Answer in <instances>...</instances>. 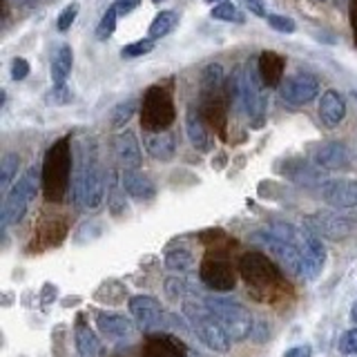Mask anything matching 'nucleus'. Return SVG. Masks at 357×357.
<instances>
[{"mask_svg":"<svg viewBox=\"0 0 357 357\" xmlns=\"http://www.w3.org/2000/svg\"><path fill=\"white\" fill-rule=\"evenodd\" d=\"M206 3H215V0H206Z\"/></svg>","mask_w":357,"mask_h":357,"instance_id":"09e8293b","label":"nucleus"},{"mask_svg":"<svg viewBox=\"0 0 357 357\" xmlns=\"http://www.w3.org/2000/svg\"><path fill=\"white\" fill-rule=\"evenodd\" d=\"M139 3H141V0H116L114 7H116L119 14H130L132 9L139 7Z\"/></svg>","mask_w":357,"mask_h":357,"instance_id":"37998d69","label":"nucleus"},{"mask_svg":"<svg viewBox=\"0 0 357 357\" xmlns=\"http://www.w3.org/2000/svg\"><path fill=\"white\" fill-rule=\"evenodd\" d=\"M74 96L72 92L67 89V85H54L52 87V92L47 94V103H54V105H65V103H70Z\"/></svg>","mask_w":357,"mask_h":357,"instance_id":"58836bf2","label":"nucleus"},{"mask_svg":"<svg viewBox=\"0 0 357 357\" xmlns=\"http://www.w3.org/2000/svg\"><path fill=\"white\" fill-rule=\"evenodd\" d=\"M78 16V3H72V5H67L61 14H59V20H56V27H59V31H67L72 25H74V20Z\"/></svg>","mask_w":357,"mask_h":357,"instance_id":"4c0bfd02","label":"nucleus"},{"mask_svg":"<svg viewBox=\"0 0 357 357\" xmlns=\"http://www.w3.org/2000/svg\"><path fill=\"white\" fill-rule=\"evenodd\" d=\"M121 183H123V190H126V192H128L132 199L148 201V199H154V195H156L154 183L150 181L148 176H143V174L137 172V170H123V174H121Z\"/></svg>","mask_w":357,"mask_h":357,"instance_id":"393cba45","label":"nucleus"},{"mask_svg":"<svg viewBox=\"0 0 357 357\" xmlns=\"http://www.w3.org/2000/svg\"><path fill=\"white\" fill-rule=\"evenodd\" d=\"M176 20H178L176 11H172V9L159 11V14L154 16V20H152L150 29H148V36H150L152 40L167 36V33H170V31L176 27Z\"/></svg>","mask_w":357,"mask_h":357,"instance_id":"c85d7f7f","label":"nucleus"},{"mask_svg":"<svg viewBox=\"0 0 357 357\" xmlns=\"http://www.w3.org/2000/svg\"><path fill=\"white\" fill-rule=\"evenodd\" d=\"M152 3H161V0H152Z\"/></svg>","mask_w":357,"mask_h":357,"instance_id":"de8ad7c7","label":"nucleus"},{"mask_svg":"<svg viewBox=\"0 0 357 357\" xmlns=\"http://www.w3.org/2000/svg\"><path fill=\"white\" fill-rule=\"evenodd\" d=\"M284 67H286L284 56L277 52H264L259 56V61H257V70H259V76L266 87H277L282 83Z\"/></svg>","mask_w":357,"mask_h":357,"instance_id":"4be33fe9","label":"nucleus"},{"mask_svg":"<svg viewBox=\"0 0 357 357\" xmlns=\"http://www.w3.org/2000/svg\"><path fill=\"white\" fill-rule=\"evenodd\" d=\"M308 226L315 230V234H321L326 239H346L351 237L357 228V221L353 217L340 215V212H317L308 219Z\"/></svg>","mask_w":357,"mask_h":357,"instance_id":"1a4fd4ad","label":"nucleus"},{"mask_svg":"<svg viewBox=\"0 0 357 357\" xmlns=\"http://www.w3.org/2000/svg\"><path fill=\"white\" fill-rule=\"evenodd\" d=\"M346 116V100L342 98L340 92L328 89L321 94L319 100V119L326 128H337Z\"/></svg>","mask_w":357,"mask_h":357,"instance_id":"f3484780","label":"nucleus"},{"mask_svg":"<svg viewBox=\"0 0 357 357\" xmlns=\"http://www.w3.org/2000/svg\"><path fill=\"white\" fill-rule=\"evenodd\" d=\"M109 190H112V197L107 199L109 201V206H112V212L114 215H119L121 212V206L126 204V199H123L121 195H119V188H123V183H119V174L116 172H109Z\"/></svg>","mask_w":357,"mask_h":357,"instance_id":"e433bc0d","label":"nucleus"},{"mask_svg":"<svg viewBox=\"0 0 357 357\" xmlns=\"http://www.w3.org/2000/svg\"><path fill=\"white\" fill-rule=\"evenodd\" d=\"M264 81L259 76V70L255 65L237 67L228 81V96L234 98L245 109L252 128H261L264 114H266V94H264Z\"/></svg>","mask_w":357,"mask_h":357,"instance_id":"f257e3e1","label":"nucleus"},{"mask_svg":"<svg viewBox=\"0 0 357 357\" xmlns=\"http://www.w3.org/2000/svg\"><path fill=\"white\" fill-rule=\"evenodd\" d=\"M114 150H116L119 163L126 167V170H137V167L141 165V148H139L137 134L134 132H130V130L121 132L116 137Z\"/></svg>","mask_w":357,"mask_h":357,"instance_id":"a211bd4d","label":"nucleus"},{"mask_svg":"<svg viewBox=\"0 0 357 357\" xmlns=\"http://www.w3.org/2000/svg\"><path fill=\"white\" fill-rule=\"evenodd\" d=\"M206 306L210 308L212 315L219 319L221 328L226 331L230 342H241L250 335L252 331L250 310L243 304H239V301L226 299V297H208Z\"/></svg>","mask_w":357,"mask_h":357,"instance_id":"20e7f679","label":"nucleus"},{"mask_svg":"<svg viewBox=\"0 0 357 357\" xmlns=\"http://www.w3.org/2000/svg\"><path fill=\"white\" fill-rule=\"evenodd\" d=\"M116 20H119V11H116L114 5H112V7H107V11H105L103 18H100V22H98L96 38L98 40H107L112 33H114V29H116Z\"/></svg>","mask_w":357,"mask_h":357,"instance_id":"72a5a7b5","label":"nucleus"},{"mask_svg":"<svg viewBox=\"0 0 357 357\" xmlns=\"http://www.w3.org/2000/svg\"><path fill=\"white\" fill-rule=\"evenodd\" d=\"M174 100L170 89L163 85H152L143 96L141 126L148 132H165L174 123Z\"/></svg>","mask_w":357,"mask_h":357,"instance_id":"39448f33","label":"nucleus"},{"mask_svg":"<svg viewBox=\"0 0 357 357\" xmlns=\"http://www.w3.org/2000/svg\"><path fill=\"white\" fill-rule=\"evenodd\" d=\"M183 312L190 321V326H192L195 335L204 342L208 349L217 351V353H228L230 351V337L226 335V331L221 328L219 319L212 315L210 308L204 304H197V301H188L183 306Z\"/></svg>","mask_w":357,"mask_h":357,"instance_id":"7ed1b4c3","label":"nucleus"},{"mask_svg":"<svg viewBox=\"0 0 357 357\" xmlns=\"http://www.w3.org/2000/svg\"><path fill=\"white\" fill-rule=\"evenodd\" d=\"M29 74V63L25 59H14L11 61V78L14 81H22Z\"/></svg>","mask_w":357,"mask_h":357,"instance_id":"ea45409f","label":"nucleus"},{"mask_svg":"<svg viewBox=\"0 0 357 357\" xmlns=\"http://www.w3.org/2000/svg\"><path fill=\"white\" fill-rule=\"evenodd\" d=\"M130 312L132 317L137 319L139 328L143 333H154L161 331L165 326V312L159 306V301L145 295H137L130 299Z\"/></svg>","mask_w":357,"mask_h":357,"instance_id":"9b49d317","label":"nucleus"},{"mask_svg":"<svg viewBox=\"0 0 357 357\" xmlns=\"http://www.w3.org/2000/svg\"><path fill=\"white\" fill-rule=\"evenodd\" d=\"M255 241L261 243L286 273H290V275L301 273V250L295 243L279 239V237H275V234H268V237H264V234H255Z\"/></svg>","mask_w":357,"mask_h":357,"instance_id":"9d476101","label":"nucleus"},{"mask_svg":"<svg viewBox=\"0 0 357 357\" xmlns=\"http://www.w3.org/2000/svg\"><path fill=\"white\" fill-rule=\"evenodd\" d=\"M351 27H353V36L357 45V0H351Z\"/></svg>","mask_w":357,"mask_h":357,"instance_id":"a18cd8bd","label":"nucleus"},{"mask_svg":"<svg viewBox=\"0 0 357 357\" xmlns=\"http://www.w3.org/2000/svg\"><path fill=\"white\" fill-rule=\"evenodd\" d=\"M72 195H74L76 206L81 210H96L103 204L105 183L94 161L78 163L74 178H72Z\"/></svg>","mask_w":357,"mask_h":357,"instance_id":"423d86ee","label":"nucleus"},{"mask_svg":"<svg viewBox=\"0 0 357 357\" xmlns=\"http://www.w3.org/2000/svg\"><path fill=\"white\" fill-rule=\"evenodd\" d=\"M139 107V100L137 98H128V100H123V103H119L114 109H112V128H126L130 119L134 116V112H137Z\"/></svg>","mask_w":357,"mask_h":357,"instance_id":"c756f323","label":"nucleus"},{"mask_svg":"<svg viewBox=\"0 0 357 357\" xmlns=\"http://www.w3.org/2000/svg\"><path fill=\"white\" fill-rule=\"evenodd\" d=\"M351 317H353V321L357 324V301H355V306H353V312H351Z\"/></svg>","mask_w":357,"mask_h":357,"instance_id":"49530a36","label":"nucleus"},{"mask_svg":"<svg viewBox=\"0 0 357 357\" xmlns=\"http://www.w3.org/2000/svg\"><path fill=\"white\" fill-rule=\"evenodd\" d=\"M201 116L212 130H217L221 137L226 132V96L223 92L201 94Z\"/></svg>","mask_w":357,"mask_h":357,"instance_id":"2eb2a0df","label":"nucleus"},{"mask_svg":"<svg viewBox=\"0 0 357 357\" xmlns=\"http://www.w3.org/2000/svg\"><path fill=\"white\" fill-rule=\"evenodd\" d=\"M319 94V81L312 74H297L288 78L282 87V98L288 105H308Z\"/></svg>","mask_w":357,"mask_h":357,"instance_id":"ddd939ff","label":"nucleus"},{"mask_svg":"<svg viewBox=\"0 0 357 357\" xmlns=\"http://www.w3.org/2000/svg\"><path fill=\"white\" fill-rule=\"evenodd\" d=\"M340 349L346 355H357V328H353V331H349V333L344 335Z\"/></svg>","mask_w":357,"mask_h":357,"instance_id":"a19ab883","label":"nucleus"},{"mask_svg":"<svg viewBox=\"0 0 357 357\" xmlns=\"http://www.w3.org/2000/svg\"><path fill=\"white\" fill-rule=\"evenodd\" d=\"M312 351H310V346H295V349H288L284 357H310Z\"/></svg>","mask_w":357,"mask_h":357,"instance_id":"c03bdc74","label":"nucleus"},{"mask_svg":"<svg viewBox=\"0 0 357 357\" xmlns=\"http://www.w3.org/2000/svg\"><path fill=\"white\" fill-rule=\"evenodd\" d=\"M70 167H72V152H70V139L56 141L45 154L43 161V192L50 204H59L67 192V183H70Z\"/></svg>","mask_w":357,"mask_h":357,"instance_id":"f03ea898","label":"nucleus"},{"mask_svg":"<svg viewBox=\"0 0 357 357\" xmlns=\"http://www.w3.org/2000/svg\"><path fill=\"white\" fill-rule=\"evenodd\" d=\"M74 340H76V349L81 353V357H98L100 355V344L94 331L83 321V317H78L76 328H74Z\"/></svg>","mask_w":357,"mask_h":357,"instance_id":"a878e982","label":"nucleus"},{"mask_svg":"<svg viewBox=\"0 0 357 357\" xmlns=\"http://www.w3.org/2000/svg\"><path fill=\"white\" fill-rule=\"evenodd\" d=\"M36 188H38V174L31 167V170H27L25 174H22V178L14 188H11V192L5 199L3 221H0V223H3V230L7 226H11V223H18L22 217H25L29 201L36 197Z\"/></svg>","mask_w":357,"mask_h":357,"instance_id":"0eeeda50","label":"nucleus"},{"mask_svg":"<svg viewBox=\"0 0 357 357\" xmlns=\"http://www.w3.org/2000/svg\"><path fill=\"white\" fill-rule=\"evenodd\" d=\"M239 273L252 288H273L277 284V268L261 252H245L239 259Z\"/></svg>","mask_w":357,"mask_h":357,"instance_id":"6e6552de","label":"nucleus"},{"mask_svg":"<svg viewBox=\"0 0 357 357\" xmlns=\"http://www.w3.org/2000/svg\"><path fill=\"white\" fill-rule=\"evenodd\" d=\"M96 326L109 340H128L134 335V324L116 312H100L96 317Z\"/></svg>","mask_w":357,"mask_h":357,"instance_id":"412c9836","label":"nucleus"},{"mask_svg":"<svg viewBox=\"0 0 357 357\" xmlns=\"http://www.w3.org/2000/svg\"><path fill=\"white\" fill-rule=\"evenodd\" d=\"M321 197L335 208H355L357 206V181L353 178H333L321 188Z\"/></svg>","mask_w":357,"mask_h":357,"instance_id":"4468645a","label":"nucleus"},{"mask_svg":"<svg viewBox=\"0 0 357 357\" xmlns=\"http://www.w3.org/2000/svg\"><path fill=\"white\" fill-rule=\"evenodd\" d=\"M315 163L326 170H342V167L351 165V152L344 143H326L315 152Z\"/></svg>","mask_w":357,"mask_h":357,"instance_id":"6ab92c4d","label":"nucleus"},{"mask_svg":"<svg viewBox=\"0 0 357 357\" xmlns=\"http://www.w3.org/2000/svg\"><path fill=\"white\" fill-rule=\"evenodd\" d=\"M201 279L204 284L217 293H228L237 284V275H234L232 266L226 259H217V257H208L201 264Z\"/></svg>","mask_w":357,"mask_h":357,"instance_id":"f8f14e48","label":"nucleus"},{"mask_svg":"<svg viewBox=\"0 0 357 357\" xmlns=\"http://www.w3.org/2000/svg\"><path fill=\"white\" fill-rule=\"evenodd\" d=\"M266 20H268V25H271L275 31H282V33H293L297 29L295 20L288 18V16H282V14H268Z\"/></svg>","mask_w":357,"mask_h":357,"instance_id":"c9c22d12","label":"nucleus"},{"mask_svg":"<svg viewBox=\"0 0 357 357\" xmlns=\"http://www.w3.org/2000/svg\"><path fill=\"white\" fill-rule=\"evenodd\" d=\"M154 50V40L152 38H145V40H137V43H130L126 47L121 50L123 59H139V56H145Z\"/></svg>","mask_w":357,"mask_h":357,"instance_id":"f704fd0d","label":"nucleus"},{"mask_svg":"<svg viewBox=\"0 0 357 357\" xmlns=\"http://www.w3.org/2000/svg\"><path fill=\"white\" fill-rule=\"evenodd\" d=\"M223 87V67L219 63H210L201 70V94H215Z\"/></svg>","mask_w":357,"mask_h":357,"instance_id":"cd10ccee","label":"nucleus"},{"mask_svg":"<svg viewBox=\"0 0 357 357\" xmlns=\"http://www.w3.org/2000/svg\"><path fill=\"white\" fill-rule=\"evenodd\" d=\"M185 132H188V139L192 143L195 150H199V152L210 150V134L206 130V121L201 116V112L195 107H188V112H185Z\"/></svg>","mask_w":357,"mask_h":357,"instance_id":"5701e85b","label":"nucleus"},{"mask_svg":"<svg viewBox=\"0 0 357 357\" xmlns=\"http://www.w3.org/2000/svg\"><path fill=\"white\" fill-rule=\"evenodd\" d=\"M143 357H188V351L176 337L156 333L148 340V344H145Z\"/></svg>","mask_w":357,"mask_h":357,"instance_id":"dca6fc26","label":"nucleus"},{"mask_svg":"<svg viewBox=\"0 0 357 357\" xmlns=\"http://www.w3.org/2000/svg\"><path fill=\"white\" fill-rule=\"evenodd\" d=\"M192 261H195V257L188 248H174L165 255V266L170 268V271H178V273L188 271V268H192Z\"/></svg>","mask_w":357,"mask_h":357,"instance_id":"7c9ffc66","label":"nucleus"},{"mask_svg":"<svg viewBox=\"0 0 357 357\" xmlns=\"http://www.w3.org/2000/svg\"><path fill=\"white\" fill-rule=\"evenodd\" d=\"M241 3L245 5V9H248L250 14H255V16H261V18H266V16H268V11H266V3H264V0H241Z\"/></svg>","mask_w":357,"mask_h":357,"instance_id":"79ce46f5","label":"nucleus"},{"mask_svg":"<svg viewBox=\"0 0 357 357\" xmlns=\"http://www.w3.org/2000/svg\"><path fill=\"white\" fill-rule=\"evenodd\" d=\"M324 264H326V250L317 237H308L304 241V250H301V273H304L308 279H315Z\"/></svg>","mask_w":357,"mask_h":357,"instance_id":"aec40b11","label":"nucleus"},{"mask_svg":"<svg viewBox=\"0 0 357 357\" xmlns=\"http://www.w3.org/2000/svg\"><path fill=\"white\" fill-rule=\"evenodd\" d=\"M72 67H74V52L70 45H61L56 50L54 59H52V81L54 85H65L67 76L72 74Z\"/></svg>","mask_w":357,"mask_h":357,"instance_id":"bb28decb","label":"nucleus"},{"mask_svg":"<svg viewBox=\"0 0 357 357\" xmlns=\"http://www.w3.org/2000/svg\"><path fill=\"white\" fill-rule=\"evenodd\" d=\"M145 150L156 161H170L176 154V143L170 132H148L145 134Z\"/></svg>","mask_w":357,"mask_h":357,"instance_id":"b1692460","label":"nucleus"},{"mask_svg":"<svg viewBox=\"0 0 357 357\" xmlns=\"http://www.w3.org/2000/svg\"><path fill=\"white\" fill-rule=\"evenodd\" d=\"M210 16L215 18V20H221V22H237V25H241V22L245 20L241 11H239L237 7H234L232 3H226V0L212 7Z\"/></svg>","mask_w":357,"mask_h":357,"instance_id":"2f4dec72","label":"nucleus"},{"mask_svg":"<svg viewBox=\"0 0 357 357\" xmlns=\"http://www.w3.org/2000/svg\"><path fill=\"white\" fill-rule=\"evenodd\" d=\"M18 165H20V156L9 152L3 156V161H0V188H7L11 183V178L18 172Z\"/></svg>","mask_w":357,"mask_h":357,"instance_id":"473e14b6","label":"nucleus"}]
</instances>
